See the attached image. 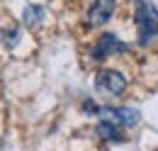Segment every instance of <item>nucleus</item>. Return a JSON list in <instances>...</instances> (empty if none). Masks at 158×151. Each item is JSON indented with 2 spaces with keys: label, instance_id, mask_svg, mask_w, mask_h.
Segmentation results:
<instances>
[{
  "label": "nucleus",
  "instance_id": "nucleus-1",
  "mask_svg": "<svg viewBox=\"0 0 158 151\" xmlns=\"http://www.w3.org/2000/svg\"><path fill=\"white\" fill-rule=\"evenodd\" d=\"M136 29H139V44L146 46L158 34V10L148 0H136Z\"/></svg>",
  "mask_w": 158,
  "mask_h": 151
},
{
  "label": "nucleus",
  "instance_id": "nucleus-2",
  "mask_svg": "<svg viewBox=\"0 0 158 151\" xmlns=\"http://www.w3.org/2000/svg\"><path fill=\"white\" fill-rule=\"evenodd\" d=\"M95 90L102 93V95H110V97H117V95H122L127 90V78L119 73V71L105 68L95 78Z\"/></svg>",
  "mask_w": 158,
  "mask_h": 151
},
{
  "label": "nucleus",
  "instance_id": "nucleus-3",
  "mask_svg": "<svg viewBox=\"0 0 158 151\" xmlns=\"http://www.w3.org/2000/svg\"><path fill=\"white\" fill-rule=\"evenodd\" d=\"M129 44H124L117 34H102L93 46V58L95 61H105L107 56H117V54H127Z\"/></svg>",
  "mask_w": 158,
  "mask_h": 151
},
{
  "label": "nucleus",
  "instance_id": "nucleus-4",
  "mask_svg": "<svg viewBox=\"0 0 158 151\" xmlns=\"http://www.w3.org/2000/svg\"><path fill=\"white\" fill-rule=\"evenodd\" d=\"M100 114H105V119L117 127H134L139 122V110L129 107H100Z\"/></svg>",
  "mask_w": 158,
  "mask_h": 151
},
{
  "label": "nucleus",
  "instance_id": "nucleus-5",
  "mask_svg": "<svg viewBox=\"0 0 158 151\" xmlns=\"http://www.w3.org/2000/svg\"><path fill=\"white\" fill-rule=\"evenodd\" d=\"M114 0H95L90 7H88V24L90 27H100L105 24L107 19L114 15Z\"/></svg>",
  "mask_w": 158,
  "mask_h": 151
},
{
  "label": "nucleus",
  "instance_id": "nucleus-6",
  "mask_svg": "<svg viewBox=\"0 0 158 151\" xmlns=\"http://www.w3.org/2000/svg\"><path fill=\"white\" fill-rule=\"evenodd\" d=\"M44 17H46V12H44L41 5H27L24 12H22V22H24V27H29V29H37L41 22H44Z\"/></svg>",
  "mask_w": 158,
  "mask_h": 151
},
{
  "label": "nucleus",
  "instance_id": "nucleus-7",
  "mask_svg": "<svg viewBox=\"0 0 158 151\" xmlns=\"http://www.w3.org/2000/svg\"><path fill=\"white\" fill-rule=\"evenodd\" d=\"M98 136H100V139H110V141H122L119 127H117V124H112V122H107V119H102V122L98 124Z\"/></svg>",
  "mask_w": 158,
  "mask_h": 151
},
{
  "label": "nucleus",
  "instance_id": "nucleus-8",
  "mask_svg": "<svg viewBox=\"0 0 158 151\" xmlns=\"http://www.w3.org/2000/svg\"><path fill=\"white\" fill-rule=\"evenodd\" d=\"M2 44H5V49H15V46L20 44V29H17V27L2 29Z\"/></svg>",
  "mask_w": 158,
  "mask_h": 151
}]
</instances>
